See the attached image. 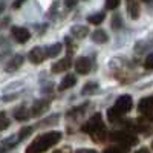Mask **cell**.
<instances>
[{
	"mask_svg": "<svg viewBox=\"0 0 153 153\" xmlns=\"http://www.w3.org/2000/svg\"><path fill=\"white\" fill-rule=\"evenodd\" d=\"M81 130H83L84 133L91 135V138L94 139L95 143H103V141H106V139L109 138L101 113L92 115V117L81 126Z\"/></svg>",
	"mask_w": 153,
	"mask_h": 153,
	"instance_id": "obj_1",
	"label": "cell"
},
{
	"mask_svg": "<svg viewBox=\"0 0 153 153\" xmlns=\"http://www.w3.org/2000/svg\"><path fill=\"white\" fill-rule=\"evenodd\" d=\"M60 139H61V132H46L40 136H37L28 146L26 153H45L48 149L55 146Z\"/></svg>",
	"mask_w": 153,
	"mask_h": 153,
	"instance_id": "obj_2",
	"label": "cell"
},
{
	"mask_svg": "<svg viewBox=\"0 0 153 153\" xmlns=\"http://www.w3.org/2000/svg\"><path fill=\"white\" fill-rule=\"evenodd\" d=\"M109 139L110 141H115L118 143L120 149L127 153L130 149V146H135L138 143V138L133 132H129V130H115V132H110L109 133Z\"/></svg>",
	"mask_w": 153,
	"mask_h": 153,
	"instance_id": "obj_3",
	"label": "cell"
},
{
	"mask_svg": "<svg viewBox=\"0 0 153 153\" xmlns=\"http://www.w3.org/2000/svg\"><path fill=\"white\" fill-rule=\"evenodd\" d=\"M132 106H133L132 97H130V95H121V97L117 100V103H115L113 110L117 112L118 115H124V113H127V112L132 110Z\"/></svg>",
	"mask_w": 153,
	"mask_h": 153,
	"instance_id": "obj_4",
	"label": "cell"
},
{
	"mask_svg": "<svg viewBox=\"0 0 153 153\" xmlns=\"http://www.w3.org/2000/svg\"><path fill=\"white\" fill-rule=\"evenodd\" d=\"M138 109L147 120L153 121V95L147 97V98H143L141 101H139V104H138Z\"/></svg>",
	"mask_w": 153,
	"mask_h": 153,
	"instance_id": "obj_5",
	"label": "cell"
},
{
	"mask_svg": "<svg viewBox=\"0 0 153 153\" xmlns=\"http://www.w3.org/2000/svg\"><path fill=\"white\" fill-rule=\"evenodd\" d=\"M11 35L17 43H26L31 38V32L26 28H22V26H12L11 28Z\"/></svg>",
	"mask_w": 153,
	"mask_h": 153,
	"instance_id": "obj_6",
	"label": "cell"
},
{
	"mask_svg": "<svg viewBox=\"0 0 153 153\" xmlns=\"http://www.w3.org/2000/svg\"><path fill=\"white\" fill-rule=\"evenodd\" d=\"M75 71L81 75H87L92 71V60L89 57H80L75 61Z\"/></svg>",
	"mask_w": 153,
	"mask_h": 153,
	"instance_id": "obj_7",
	"label": "cell"
},
{
	"mask_svg": "<svg viewBox=\"0 0 153 153\" xmlns=\"http://www.w3.org/2000/svg\"><path fill=\"white\" fill-rule=\"evenodd\" d=\"M28 58H29V61L32 63V65H40V63H43L45 58H46L45 48H42V46H35L34 49L29 51Z\"/></svg>",
	"mask_w": 153,
	"mask_h": 153,
	"instance_id": "obj_8",
	"label": "cell"
},
{
	"mask_svg": "<svg viewBox=\"0 0 153 153\" xmlns=\"http://www.w3.org/2000/svg\"><path fill=\"white\" fill-rule=\"evenodd\" d=\"M51 106V98H42V100H37L35 103L32 104V109H31V115L34 117H38V115H42L43 112H46Z\"/></svg>",
	"mask_w": 153,
	"mask_h": 153,
	"instance_id": "obj_9",
	"label": "cell"
},
{
	"mask_svg": "<svg viewBox=\"0 0 153 153\" xmlns=\"http://www.w3.org/2000/svg\"><path fill=\"white\" fill-rule=\"evenodd\" d=\"M23 61H25V57L22 55V54H16L14 57H11L6 63H5V71L6 72H14V71H17L22 65H23Z\"/></svg>",
	"mask_w": 153,
	"mask_h": 153,
	"instance_id": "obj_10",
	"label": "cell"
},
{
	"mask_svg": "<svg viewBox=\"0 0 153 153\" xmlns=\"http://www.w3.org/2000/svg\"><path fill=\"white\" fill-rule=\"evenodd\" d=\"M71 66H72V60H71V57H65V58L58 60L57 63H54L52 68H51V71H52V74H60V72L68 71Z\"/></svg>",
	"mask_w": 153,
	"mask_h": 153,
	"instance_id": "obj_11",
	"label": "cell"
},
{
	"mask_svg": "<svg viewBox=\"0 0 153 153\" xmlns=\"http://www.w3.org/2000/svg\"><path fill=\"white\" fill-rule=\"evenodd\" d=\"M29 117H31V112H29V109L26 107V104H22V106H19V107L14 109V118H16V120H19V121H26Z\"/></svg>",
	"mask_w": 153,
	"mask_h": 153,
	"instance_id": "obj_12",
	"label": "cell"
},
{
	"mask_svg": "<svg viewBox=\"0 0 153 153\" xmlns=\"http://www.w3.org/2000/svg\"><path fill=\"white\" fill-rule=\"evenodd\" d=\"M127 12H129V16L132 20H136L141 14V5L139 2H127Z\"/></svg>",
	"mask_w": 153,
	"mask_h": 153,
	"instance_id": "obj_13",
	"label": "cell"
},
{
	"mask_svg": "<svg viewBox=\"0 0 153 153\" xmlns=\"http://www.w3.org/2000/svg\"><path fill=\"white\" fill-rule=\"evenodd\" d=\"M75 83H76V76L72 75V74H68L65 78L61 80V83L58 84V91H66V89H71V87L75 86Z\"/></svg>",
	"mask_w": 153,
	"mask_h": 153,
	"instance_id": "obj_14",
	"label": "cell"
},
{
	"mask_svg": "<svg viewBox=\"0 0 153 153\" xmlns=\"http://www.w3.org/2000/svg\"><path fill=\"white\" fill-rule=\"evenodd\" d=\"M71 34L75 38H86L87 34H89V28L83 26V25H74V26L71 28Z\"/></svg>",
	"mask_w": 153,
	"mask_h": 153,
	"instance_id": "obj_15",
	"label": "cell"
},
{
	"mask_svg": "<svg viewBox=\"0 0 153 153\" xmlns=\"http://www.w3.org/2000/svg\"><path fill=\"white\" fill-rule=\"evenodd\" d=\"M98 89H100V84L97 81H87L81 89V95H92L98 91Z\"/></svg>",
	"mask_w": 153,
	"mask_h": 153,
	"instance_id": "obj_16",
	"label": "cell"
},
{
	"mask_svg": "<svg viewBox=\"0 0 153 153\" xmlns=\"http://www.w3.org/2000/svg\"><path fill=\"white\" fill-rule=\"evenodd\" d=\"M61 43H54V45H51L45 49V52H46V57H51V58H54V57H58V54L61 52Z\"/></svg>",
	"mask_w": 153,
	"mask_h": 153,
	"instance_id": "obj_17",
	"label": "cell"
},
{
	"mask_svg": "<svg viewBox=\"0 0 153 153\" xmlns=\"http://www.w3.org/2000/svg\"><path fill=\"white\" fill-rule=\"evenodd\" d=\"M92 40H94L95 43L103 45V43H106V42L109 40V35L106 34V31H103V29H98V31H95V32L92 34Z\"/></svg>",
	"mask_w": 153,
	"mask_h": 153,
	"instance_id": "obj_18",
	"label": "cell"
},
{
	"mask_svg": "<svg viewBox=\"0 0 153 153\" xmlns=\"http://www.w3.org/2000/svg\"><path fill=\"white\" fill-rule=\"evenodd\" d=\"M87 106H89V103H84L83 106H78V107L71 109V110L68 112L66 117H68V118H76V117H80V115H83V113L86 112V107H87Z\"/></svg>",
	"mask_w": 153,
	"mask_h": 153,
	"instance_id": "obj_19",
	"label": "cell"
},
{
	"mask_svg": "<svg viewBox=\"0 0 153 153\" xmlns=\"http://www.w3.org/2000/svg\"><path fill=\"white\" fill-rule=\"evenodd\" d=\"M152 46H153L152 42H149V40H141V42H138V43L135 45V52H136V54H143V52H146V51H149Z\"/></svg>",
	"mask_w": 153,
	"mask_h": 153,
	"instance_id": "obj_20",
	"label": "cell"
},
{
	"mask_svg": "<svg viewBox=\"0 0 153 153\" xmlns=\"http://www.w3.org/2000/svg\"><path fill=\"white\" fill-rule=\"evenodd\" d=\"M58 120H60V115H51L49 118L43 120L40 124H37V127H48V126H54V124H57V123H58Z\"/></svg>",
	"mask_w": 153,
	"mask_h": 153,
	"instance_id": "obj_21",
	"label": "cell"
},
{
	"mask_svg": "<svg viewBox=\"0 0 153 153\" xmlns=\"http://www.w3.org/2000/svg\"><path fill=\"white\" fill-rule=\"evenodd\" d=\"M110 22H112L110 26H112V29H115V31H118V29H121V28L124 26V25H123V17H121L120 14H115Z\"/></svg>",
	"mask_w": 153,
	"mask_h": 153,
	"instance_id": "obj_22",
	"label": "cell"
},
{
	"mask_svg": "<svg viewBox=\"0 0 153 153\" xmlns=\"http://www.w3.org/2000/svg\"><path fill=\"white\" fill-rule=\"evenodd\" d=\"M104 12H98V14H94V16H89L87 17V22L92 23V25H100L101 22L104 20Z\"/></svg>",
	"mask_w": 153,
	"mask_h": 153,
	"instance_id": "obj_23",
	"label": "cell"
},
{
	"mask_svg": "<svg viewBox=\"0 0 153 153\" xmlns=\"http://www.w3.org/2000/svg\"><path fill=\"white\" fill-rule=\"evenodd\" d=\"M8 127H9V118L6 117L5 112H0V132L6 130Z\"/></svg>",
	"mask_w": 153,
	"mask_h": 153,
	"instance_id": "obj_24",
	"label": "cell"
},
{
	"mask_svg": "<svg viewBox=\"0 0 153 153\" xmlns=\"http://www.w3.org/2000/svg\"><path fill=\"white\" fill-rule=\"evenodd\" d=\"M31 132H32V127H29V126L23 127V129L19 132V135H17V139H19V141H23L25 138H28L31 135Z\"/></svg>",
	"mask_w": 153,
	"mask_h": 153,
	"instance_id": "obj_25",
	"label": "cell"
},
{
	"mask_svg": "<svg viewBox=\"0 0 153 153\" xmlns=\"http://www.w3.org/2000/svg\"><path fill=\"white\" fill-rule=\"evenodd\" d=\"M144 68H146L147 71H152V69H153V52L149 54L147 58L144 60Z\"/></svg>",
	"mask_w": 153,
	"mask_h": 153,
	"instance_id": "obj_26",
	"label": "cell"
},
{
	"mask_svg": "<svg viewBox=\"0 0 153 153\" xmlns=\"http://www.w3.org/2000/svg\"><path fill=\"white\" fill-rule=\"evenodd\" d=\"M120 6L118 0H110V2H106V9H117Z\"/></svg>",
	"mask_w": 153,
	"mask_h": 153,
	"instance_id": "obj_27",
	"label": "cell"
},
{
	"mask_svg": "<svg viewBox=\"0 0 153 153\" xmlns=\"http://www.w3.org/2000/svg\"><path fill=\"white\" fill-rule=\"evenodd\" d=\"M103 153H124V152H123L118 146H112V147H107Z\"/></svg>",
	"mask_w": 153,
	"mask_h": 153,
	"instance_id": "obj_28",
	"label": "cell"
},
{
	"mask_svg": "<svg viewBox=\"0 0 153 153\" xmlns=\"http://www.w3.org/2000/svg\"><path fill=\"white\" fill-rule=\"evenodd\" d=\"M66 43H68V52H69V54H74V52H75V45L71 42L69 37L66 38Z\"/></svg>",
	"mask_w": 153,
	"mask_h": 153,
	"instance_id": "obj_29",
	"label": "cell"
},
{
	"mask_svg": "<svg viewBox=\"0 0 153 153\" xmlns=\"http://www.w3.org/2000/svg\"><path fill=\"white\" fill-rule=\"evenodd\" d=\"M14 98H17V94H12V95H5V97H2V100H3V101H11V100H14Z\"/></svg>",
	"mask_w": 153,
	"mask_h": 153,
	"instance_id": "obj_30",
	"label": "cell"
},
{
	"mask_svg": "<svg viewBox=\"0 0 153 153\" xmlns=\"http://www.w3.org/2000/svg\"><path fill=\"white\" fill-rule=\"evenodd\" d=\"M76 153H97L95 150H89V149H80L76 150Z\"/></svg>",
	"mask_w": 153,
	"mask_h": 153,
	"instance_id": "obj_31",
	"label": "cell"
},
{
	"mask_svg": "<svg viewBox=\"0 0 153 153\" xmlns=\"http://www.w3.org/2000/svg\"><path fill=\"white\" fill-rule=\"evenodd\" d=\"M135 153H150V152H149V149H146V147H143V149H139V150H136Z\"/></svg>",
	"mask_w": 153,
	"mask_h": 153,
	"instance_id": "obj_32",
	"label": "cell"
},
{
	"mask_svg": "<svg viewBox=\"0 0 153 153\" xmlns=\"http://www.w3.org/2000/svg\"><path fill=\"white\" fill-rule=\"evenodd\" d=\"M65 5H66V6H68V8H74V6H75V5H76V3H75V2H66V3H65Z\"/></svg>",
	"mask_w": 153,
	"mask_h": 153,
	"instance_id": "obj_33",
	"label": "cell"
},
{
	"mask_svg": "<svg viewBox=\"0 0 153 153\" xmlns=\"http://www.w3.org/2000/svg\"><path fill=\"white\" fill-rule=\"evenodd\" d=\"M12 6H14V8H19V6H22V2H14V3H12Z\"/></svg>",
	"mask_w": 153,
	"mask_h": 153,
	"instance_id": "obj_34",
	"label": "cell"
},
{
	"mask_svg": "<svg viewBox=\"0 0 153 153\" xmlns=\"http://www.w3.org/2000/svg\"><path fill=\"white\" fill-rule=\"evenodd\" d=\"M3 8H5V3H2V2H0V12L3 11Z\"/></svg>",
	"mask_w": 153,
	"mask_h": 153,
	"instance_id": "obj_35",
	"label": "cell"
},
{
	"mask_svg": "<svg viewBox=\"0 0 153 153\" xmlns=\"http://www.w3.org/2000/svg\"><path fill=\"white\" fill-rule=\"evenodd\" d=\"M54 153H63V152H61V150H57V152H54Z\"/></svg>",
	"mask_w": 153,
	"mask_h": 153,
	"instance_id": "obj_36",
	"label": "cell"
},
{
	"mask_svg": "<svg viewBox=\"0 0 153 153\" xmlns=\"http://www.w3.org/2000/svg\"><path fill=\"white\" fill-rule=\"evenodd\" d=\"M152 146H153V144H152Z\"/></svg>",
	"mask_w": 153,
	"mask_h": 153,
	"instance_id": "obj_37",
	"label": "cell"
}]
</instances>
